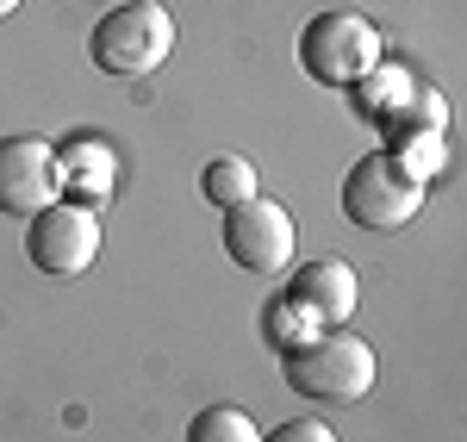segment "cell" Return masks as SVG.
<instances>
[{"label": "cell", "mask_w": 467, "mask_h": 442, "mask_svg": "<svg viewBox=\"0 0 467 442\" xmlns=\"http://www.w3.org/2000/svg\"><path fill=\"white\" fill-rule=\"evenodd\" d=\"M281 362H287V386L293 393H306V399H324V406H356L374 393V349H368V336L356 331H312L306 343H293L281 349Z\"/></svg>", "instance_id": "cell-1"}, {"label": "cell", "mask_w": 467, "mask_h": 442, "mask_svg": "<svg viewBox=\"0 0 467 442\" xmlns=\"http://www.w3.org/2000/svg\"><path fill=\"white\" fill-rule=\"evenodd\" d=\"M175 50V13L162 0H125L119 13H107L94 32H88V57L94 69L112 81H144L169 63Z\"/></svg>", "instance_id": "cell-2"}, {"label": "cell", "mask_w": 467, "mask_h": 442, "mask_svg": "<svg viewBox=\"0 0 467 442\" xmlns=\"http://www.w3.org/2000/svg\"><path fill=\"white\" fill-rule=\"evenodd\" d=\"M299 69L312 75V81H324V87L368 81V75L380 69V26L368 13H349V6L306 19V32H299Z\"/></svg>", "instance_id": "cell-3"}, {"label": "cell", "mask_w": 467, "mask_h": 442, "mask_svg": "<svg viewBox=\"0 0 467 442\" xmlns=\"http://www.w3.org/2000/svg\"><path fill=\"white\" fill-rule=\"evenodd\" d=\"M26 256H32V268L57 274V281L88 274V268L100 262V219H94V206H81V200H50L44 212H32V219H26Z\"/></svg>", "instance_id": "cell-4"}, {"label": "cell", "mask_w": 467, "mask_h": 442, "mask_svg": "<svg viewBox=\"0 0 467 442\" xmlns=\"http://www.w3.org/2000/svg\"><path fill=\"white\" fill-rule=\"evenodd\" d=\"M418 206H424V181H411L387 149L361 156L343 181V212L361 231H399V224L418 219Z\"/></svg>", "instance_id": "cell-5"}, {"label": "cell", "mask_w": 467, "mask_h": 442, "mask_svg": "<svg viewBox=\"0 0 467 442\" xmlns=\"http://www.w3.org/2000/svg\"><path fill=\"white\" fill-rule=\"evenodd\" d=\"M224 256L250 274H281L293 262V219L281 200L250 193L237 206H224Z\"/></svg>", "instance_id": "cell-6"}, {"label": "cell", "mask_w": 467, "mask_h": 442, "mask_svg": "<svg viewBox=\"0 0 467 442\" xmlns=\"http://www.w3.org/2000/svg\"><path fill=\"white\" fill-rule=\"evenodd\" d=\"M50 200H63L57 144H44V138H0V212L6 219H32Z\"/></svg>", "instance_id": "cell-7"}, {"label": "cell", "mask_w": 467, "mask_h": 442, "mask_svg": "<svg viewBox=\"0 0 467 442\" xmlns=\"http://www.w3.org/2000/svg\"><path fill=\"white\" fill-rule=\"evenodd\" d=\"M356 299H361L356 268H349V262H337V256L306 262V268L287 281V305H299V312H306L318 331L349 324V318H356Z\"/></svg>", "instance_id": "cell-8"}, {"label": "cell", "mask_w": 467, "mask_h": 442, "mask_svg": "<svg viewBox=\"0 0 467 442\" xmlns=\"http://www.w3.org/2000/svg\"><path fill=\"white\" fill-rule=\"evenodd\" d=\"M57 175H63V187H69L81 206H94L112 187V149L94 144V138H75L69 149H57Z\"/></svg>", "instance_id": "cell-9"}, {"label": "cell", "mask_w": 467, "mask_h": 442, "mask_svg": "<svg viewBox=\"0 0 467 442\" xmlns=\"http://www.w3.org/2000/svg\"><path fill=\"white\" fill-rule=\"evenodd\" d=\"M411 87H418V75H405L399 63H380L368 81H356V100H361V112H368V118H380V125H387V118L411 100Z\"/></svg>", "instance_id": "cell-10"}, {"label": "cell", "mask_w": 467, "mask_h": 442, "mask_svg": "<svg viewBox=\"0 0 467 442\" xmlns=\"http://www.w3.org/2000/svg\"><path fill=\"white\" fill-rule=\"evenodd\" d=\"M200 193H206L213 206H237V200H250L262 187H255V169L244 156H213V162L200 169Z\"/></svg>", "instance_id": "cell-11"}, {"label": "cell", "mask_w": 467, "mask_h": 442, "mask_svg": "<svg viewBox=\"0 0 467 442\" xmlns=\"http://www.w3.org/2000/svg\"><path fill=\"white\" fill-rule=\"evenodd\" d=\"M387 156H393L411 181H431V175H442V162H449V144H442V131H399Z\"/></svg>", "instance_id": "cell-12"}, {"label": "cell", "mask_w": 467, "mask_h": 442, "mask_svg": "<svg viewBox=\"0 0 467 442\" xmlns=\"http://www.w3.org/2000/svg\"><path fill=\"white\" fill-rule=\"evenodd\" d=\"M187 442H262V430H255L250 411H237V406H206L193 424H187Z\"/></svg>", "instance_id": "cell-13"}, {"label": "cell", "mask_w": 467, "mask_h": 442, "mask_svg": "<svg viewBox=\"0 0 467 442\" xmlns=\"http://www.w3.org/2000/svg\"><path fill=\"white\" fill-rule=\"evenodd\" d=\"M442 125H449V100L436 94L431 81H418V87H411V100L387 118V138H399V131H442Z\"/></svg>", "instance_id": "cell-14"}, {"label": "cell", "mask_w": 467, "mask_h": 442, "mask_svg": "<svg viewBox=\"0 0 467 442\" xmlns=\"http://www.w3.org/2000/svg\"><path fill=\"white\" fill-rule=\"evenodd\" d=\"M262 331H268V343H275V349H293V343H306V336L318 331V324H312V318H306L299 305H287V299H275V305L262 312Z\"/></svg>", "instance_id": "cell-15"}, {"label": "cell", "mask_w": 467, "mask_h": 442, "mask_svg": "<svg viewBox=\"0 0 467 442\" xmlns=\"http://www.w3.org/2000/svg\"><path fill=\"white\" fill-rule=\"evenodd\" d=\"M262 442H337V430L318 424V417H293V424H281V430H268Z\"/></svg>", "instance_id": "cell-16"}, {"label": "cell", "mask_w": 467, "mask_h": 442, "mask_svg": "<svg viewBox=\"0 0 467 442\" xmlns=\"http://www.w3.org/2000/svg\"><path fill=\"white\" fill-rule=\"evenodd\" d=\"M13 6H19V0H0V13H13Z\"/></svg>", "instance_id": "cell-17"}]
</instances>
